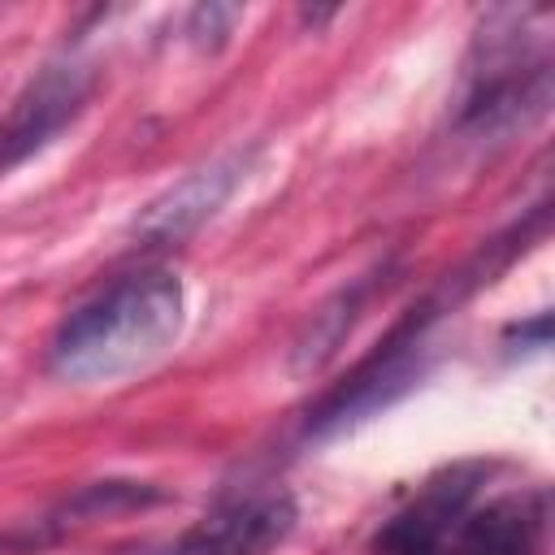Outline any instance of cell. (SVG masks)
<instances>
[{
	"mask_svg": "<svg viewBox=\"0 0 555 555\" xmlns=\"http://www.w3.org/2000/svg\"><path fill=\"white\" fill-rule=\"evenodd\" d=\"M373 291H377V273H364V278L347 282L343 291H334L308 317V325L295 334V343H291V373H299V377L321 373L338 356V347L347 343V334L356 330V321H360V312H364V304H369Z\"/></svg>",
	"mask_w": 555,
	"mask_h": 555,
	"instance_id": "7",
	"label": "cell"
},
{
	"mask_svg": "<svg viewBox=\"0 0 555 555\" xmlns=\"http://www.w3.org/2000/svg\"><path fill=\"white\" fill-rule=\"evenodd\" d=\"M251 169V147H230L212 160H204L199 169H191L186 178H178L165 195H156L130 225L139 247H173L182 238H191L195 230H204L225 204L230 195L247 182Z\"/></svg>",
	"mask_w": 555,
	"mask_h": 555,
	"instance_id": "4",
	"label": "cell"
},
{
	"mask_svg": "<svg viewBox=\"0 0 555 555\" xmlns=\"http://www.w3.org/2000/svg\"><path fill=\"white\" fill-rule=\"evenodd\" d=\"M238 17V9H221V4H204V9H195L191 13V26H186V35L195 39V43H204V35L212 30L217 39L225 35V26Z\"/></svg>",
	"mask_w": 555,
	"mask_h": 555,
	"instance_id": "9",
	"label": "cell"
},
{
	"mask_svg": "<svg viewBox=\"0 0 555 555\" xmlns=\"http://www.w3.org/2000/svg\"><path fill=\"white\" fill-rule=\"evenodd\" d=\"M546 490H512L490 503H473L460 520L447 555H542L546 542Z\"/></svg>",
	"mask_w": 555,
	"mask_h": 555,
	"instance_id": "6",
	"label": "cell"
},
{
	"mask_svg": "<svg viewBox=\"0 0 555 555\" xmlns=\"http://www.w3.org/2000/svg\"><path fill=\"white\" fill-rule=\"evenodd\" d=\"M169 494L152 481H130V477H108V481H87L78 486L65 503H56L35 529L43 538H56L74 525H87V520H104V516H117V512H143V507H156L165 503Z\"/></svg>",
	"mask_w": 555,
	"mask_h": 555,
	"instance_id": "8",
	"label": "cell"
},
{
	"mask_svg": "<svg viewBox=\"0 0 555 555\" xmlns=\"http://www.w3.org/2000/svg\"><path fill=\"white\" fill-rule=\"evenodd\" d=\"M91 95V69L78 61L43 65L39 78L26 82V91L13 100V113L0 126V178L26 165L35 152H43L82 108Z\"/></svg>",
	"mask_w": 555,
	"mask_h": 555,
	"instance_id": "5",
	"label": "cell"
},
{
	"mask_svg": "<svg viewBox=\"0 0 555 555\" xmlns=\"http://www.w3.org/2000/svg\"><path fill=\"white\" fill-rule=\"evenodd\" d=\"M551 100V56L546 43L529 35L520 13H494L464 61V87L455 121L473 134H499L546 113Z\"/></svg>",
	"mask_w": 555,
	"mask_h": 555,
	"instance_id": "2",
	"label": "cell"
},
{
	"mask_svg": "<svg viewBox=\"0 0 555 555\" xmlns=\"http://www.w3.org/2000/svg\"><path fill=\"white\" fill-rule=\"evenodd\" d=\"M486 477H490V464L486 460L447 464L442 473H434L416 490V499L403 512H395L377 529L373 551L377 555H447L451 551V538H455L460 520L468 516V507L477 503Z\"/></svg>",
	"mask_w": 555,
	"mask_h": 555,
	"instance_id": "3",
	"label": "cell"
},
{
	"mask_svg": "<svg viewBox=\"0 0 555 555\" xmlns=\"http://www.w3.org/2000/svg\"><path fill=\"white\" fill-rule=\"evenodd\" d=\"M186 295L165 269L126 273L78 304L48 343V373L69 386H108L156 364L182 334Z\"/></svg>",
	"mask_w": 555,
	"mask_h": 555,
	"instance_id": "1",
	"label": "cell"
}]
</instances>
